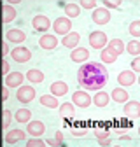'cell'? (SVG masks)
I'll list each match as a JSON object with an SVG mask.
<instances>
[{
    "label": "cell",
    "instance_id": "28",
    "mask_svg": "<svg viewBox=\"0 0 140 147\" xmlns=\"http://www.w3.org/2000/svg\"><path fill=\"white\" fill-rule=\"evenodd\" d=\"M126 53L128 54H131V56H140V42L137 40V39H133V40H130L128 44H126Z\"/></svg>",
    "mask_w": 140,
    "mask_h": 147
},
{
    "label": "cell",
    "instance_id": "9",
    "mask_svg": "<svg viewBox=\"0 0 140 147\" xmlns=\"http://www.w3.org/2000/svg\"><path fill=\"white\" fill-rule=\"evenodd\" d=\"M32 25H33V30H37V32H47L49 28H52V23L47 20V18L46 16H42V14H37V16H35L33 18V20H32Z\"/></svg>",
    "mask_w": 140,
    "mask_h": 147
},
{
    "label": "cell",
    "instance_id": "1",
    "mask_svg": "<svg viewBox=\"0 0 140 147\" xmlns=\"http://www.w3.org/2000/svg\"><path fill=\"white\" fill-rule=\"evenodd\" d=\"M109 74L102 63L88 61L77 70V82L84 91H102V88L107 84Z\"/></svg>",
    "mask_w": 140,
    "mask_h": 147
},
{
    "label": "cell",
    "instance_id": "2",
    "mask_svg": "<svg viewBox=\"0 0 140 147\" xmlns=\"http://www.w3.org/2000/svg\"><path fill=\"white\" fill-rule=\"evenodd\" d=\"M90 46L93 49H105L109 46V37L105 32H91L90 33Z\"/></svg>",
    "mask_w": 140,
    "mask_h": 147
},
{
    "label": "cell",
    "instance_id": "24",
    "mask_svg": "<svg viewBox=\"0 0 140 147\" xmlns=\"http://www.w3.org/2000/svg\"><path fill=\"white\" fill-rule=\"evenodd\" d=\"M109 102H110V95L105 93V91H96L95 96H93V103L96 107H107Z\"/></svg>",
    "mask_w": 140,
    "mask_h": 147
},
{
    "label": "cell",
    "instance_id": "42",
    "mask_svg": "<svg viewBox=\"0 0 140 147\" xmlns=\"http://www.w3.org/2000/svg\"><path fill=\"white\" fill-rule=\"evenodd\" d=\"M98 144H100V145H103V147H109V145H110V140H109V138H105V140H98Z\"/></svg>",
    "mask_w": 140,
    "mask_h": 147
},
{
    "label": "cell",
    "instance_id": "38",
    "mask_svg": "<svg viewBox=\"0 0 140 147\" xmlns=\"http://www.w3.org/2000/svg\"><path fill=\"white\" fill-rule=\"evenodd\" d=\"M107 137H109V131H107V130H98V131H96V138H98V140H105Z\"/></svg>",
    "mask_w": 140,
    "mask_h": 147
},
{
    "label": "cell",
    "instance_id": "27",
    "mask_svg": "<svg viewBox=\"0 0 140 147\" xmlns=\"http://www.w3.org/2000/svg\"><path fill=\"white\" fill-rule=\"evenodd\" d=\"M40 105H44V107H47V109H56V107H60L58 98H56L55 95H51V93L40 96Z\"/></svg>",
    "mask_w": 140,
    "mask_h": 147
},
{
    "label": "cell",
    "instance_id": "44",
    "mask_svg": "<svg viewBox=\"0 0 140 147\" xmlns=\"http://www.w3.org/2000/svg\"><path fill=\"white\" fill-rule=\"evenodd\" d=\"M138 135H140V128H138Z\"/></svg>",
    "mask_w": 140,
    "mask_h": 147
},
{
    "label": "cell",
    "instance_id": "18",
    "mask_svg": "<svg viewBox=\"0 0 140 147\" xmlns=\"http://www.w3.org/2000/svg\"><path fill=\"white\" fill-rule=\"evenodd\" d=\"M49 93L55 95L56 98H58V96H63V95L68 93V84L63 82V81H55V82L49 86Z\"/></svg>",
    "mask_w": 140,
    "mask_h": 147
},
{
    "label": "cell",
    "instance_id": "13",
    "mask_svg": "<svg viewBox=\"0 0 140 147\" xmlns=\"http://www.w3.org/2000/svg\"><path fill=\"white\" fill-rule=\"evenodd\" d=\"M70 60L74 63H86L90 60V51L86 47H77L74 51H70Z\"/></svg>",
    "mask_w": 140,
    "mask_h": 147
},
{
    "label": "cell",
    "instance_id": "41",
    "mask_svg": "<svg viewBox=\"0 0 140 147\" xmlns=\"http://www.w3.org/2000/svg\"><path fill=\"white\" fill-rule=\"evenodd\" d=\"M7 98H9V88H7V86H5V88H4V89H2V100H4V102H5V100H7Z\"/></svg>",
    "mask_w": 140,
    "mask_h": 147
},
{
    "label": "cell",
    "instance_id": "20",
    "mask_svg": "<svg viewBox=\"0 0 140 147\" xmlns=\"http://www.w3.org/2000/svg\"><path fill=\"white\" fill-rule=\"evenodd\" d=\"M117 56H119V54H117L110 46H107L105 49H102V53H100V60H102V63H114V61L117 60Z\"/></svg>",
    "mask_w": 140,
    "mask_h": 147
},
{
    "label": "cell",
    "instance_id": "26",
    "mask_svg": "<svg viewBox=\"0 0 140 147\" xmlns=\"http://www.w3.org/2000/svg\"><path fill=\"white\" fill-rule=\"evenodd\" d=\"M25 76H26V79H28L30 82H33V84H37V82H42V81H44V74H42L39 68H30V70L25 74Z\"/></svg>",
    "mask_w": 140,
    "mask_h": 147
},
{
    "label": "cell",
    "instance_id": "30",
    "mask_svg": "<svg viewBox=\"0 0 140 147\" xmlns=\"http://www.w3.org/2000/svg\"><path fill=\"white\" fill-rule=\"evenodd\" d=\"M55 135H56V137L47 138L46 144H47V145H52V147H61V145H63V133L58 131V133H55Z\"/></svg>",
    "mask_w": 140,
    "mask_h": 147
},
{
    "label": "cell",
    "instance_id": "43",
    "mask_svg": "<svg viewBox=\"0 0 140 147\" xmlns=\"http://www.w3.org/2000/svg\"><path fill=\"white\" fill-rule=\"evenodd\" d=\"M137 82H138V84H140V76H138V77H137Z\"/></svg>",
    "mask_w": 140,
    "mask_h": 147
},
{
    "label": "cell",
    "instance_id": "6",
    "mask_svg": "<svg viewBox=\"0 0 140 147\" xmlns=\"http://www.w3.org/2000/svg\"><path fill=\"white\" fill-rule=\"evenodd\" d=\"M72 103L75 107H81V109H88L91 103H93V98L90 96V93H84V91H75L72 95Z\"/></svg>",
    "mask_w": 140,
    "mask_h": 147
},
{
    "label": "cell",
    "instance_id": "34",
    "mask_svg": "<svg viewBox=\"0 0 140 147\" xmlns=\"http://www.w3.org/2000/svg\"><path fill=\"white\" fill-rule=\"evenodd\" d=\"M122 2H119V0H105L103 2V7L105 9H119Z\"/></svg>",
    "mask_w": 140,
    "mask_h": 147
},
{
    "label": "cell",
    "instance_id": "15",
    "mask_svg": "<svg viewBox=\"0 0 140 147\" xmlns=\"http://www.w3.org/2000/svg\"><path fill=\"white\" fill-rule=\"evenodd\" d=\"M117 81H119V84L122 88H128V86H131V84L137 82V76H135L133 70H122L117 76Z\"/></svg>",
    "mask_w": 140,
    "mask_h": 147
},
{
    "label": "cell",
    "instance_id": "45",
    "mask_svg": "<svg viewBox=\"0 0 140 147\" xmlns=\"http://www.w3.org/2000/svg\"><path fill=\"white\" fill-rule=\"evenodd\" d=\"M114 147H121V145H114Z\"/></svg>",
    "mask_w": 140,
    "mask_h": 147
},
{
    "label": "cell",
    "instance_id": "3",
    "mask_svg": "<svg viewBox=\"0 0 140 147\" xmlns=\"http://www.w3.org/2000/svg\"><path fill=\"white\" fill-rule=\"evenodd\" d=\"M52 30H55V35H63L65 37L72 32V21H70L67 16L56 18V21L52 23Z\"/></svg>",
    "mask_w": 140,
    "mask_h": 147
},
{
    "label": "cell",
    "instance_id": "4",
    "mask_svg": "<svg viewBox=\"0 0 140 147\" xmlns=\"http://www.w3.org/2000/svg\"><path fill=\"white\" fill-rule=\"evenodd\" d=\"M16 98H18V102L20 103H30L33 98H35V89H33V86H21V88H18V93H16Z\"/></svg>",
    "mask_w": 140,
    "mask_h": 147
},
{
    "label": "cell",
    "instance_id": "35",
    "mask_svg": "<svg viewBox=\"0 0 140 147\" xmlns=\"http://www.w3.org/2000/svg\"><path fill=\"white\" fill-rule=\"evenodd\" d=\"M81 5V9H96V2H95V0H82V2L79 4Z\"/></svg>",
    "mask_w": 140,
    "mask_h": 147
},
{
    "label": "cell",
    "instance_id": "12",
    "mask_svg": "<svg viewBox=\"0 0 140 147\" xmlns=\"http://www.w3.org/2000/svg\"><path fill=\"white\" fill-rule=\"evenodd\" d=\"M25 77L26 76H25V74H21V72H11L9 76L5 77V86L7 88H21Z\"/></svg>",
    "mask_w": 140,
    "mask_h": 147
},
{
    "label": "cell",
    "instance_id": "37",
    "mask_svg": "<svg viewBox=\"0 0 140 147\" xmlns=\"http://www.w3.org/2000/svg\"><path fill=\"white\" fill-rule=\"evenodd\" d=\"M2 74H4L5 77L11 74V65H9V61H7V60H4V61H2Z\"/></svg>",
    "mask_w": 140,
    "mask_h": 147
},
{
    "label": "cell",
    "instance_id": "31",
    "mask_svg": "<svg viewBox=\"0 0 140 147\" xmlns=\"http://www.w3.org/2000/svg\"><path fill=\"white\" fill-rule=\"evenodd\" d=\"M2 117H4V121H2V128H4V130H7L9 124H11V121H12V112H11L9 109H4V110H2Z\"/></svg>",
    "mask_w": 140,
    "mask_h": 147
},
{
    "label": "cell",
    "instance_id": "17",
    "mask_svg": "<svg viewBox=\"0 0 140 147\" xmlns=\"http://www.w3.org/2000/svg\"><path fill=\"white\" fill-rule=\"evenodd\" d=\"M58 112H60V117H63V119H74L75 117V105L70 102H65L58 107Z\"/></svg>",
    "mask_w": 140,
    "mask_h": 147
},
{
    "label": "cell",
    "instance_id": "16",
    "mask_svg": "<svg viewBox=\"0 0 140 147\" xmlns=\"http://www.w3.org/2000/svg\"><path fill=\"white\" fill-rule=\"evenodd\" d=\"M5 40L7 42H14V44H21L26 40V33L20 28H14V30H9L5 33Z\"/></svg>",
    "mask_w": 140,
    "mask_h": 147
},
{
    "label": "cell",
    "instance_id": "7",
    "mask_svg": "<svg viewBox=\"0 0 140 147\" xmlns=\"http://www.w3.org/2000/svg\"><path fill=\"white\" fill-rule=\"evenodd\" d=\"M91 20H93V23H96V25H107V23L110 21V11L105 9V7H102V9L98 7V9L93 11Z\"/></svg>",
    "mask_w": 140,
    "mask_h": 147
},
{
    "label": "cell",
    "instance_id": "32",
    "mask_svg": "<svg viewBox=\"0 0 140 147\" xmlns=\"http://www.w3.org/2000/svg\"><path fill=\"white\" fill-rule=\"evenodd\" d=\"M128 32H130L131 37H140V20L131 21L130 26H128Z\"/></svg>",
    "mask_w": 140,
    "mask_h": 147
},
{
    "label": "cell",
    "instance_id": "21",
    "mask_svg": "<svg viewBox=\"0 0 140 147\" xmlns=\"http://www.w3.org/2000/svg\"><path fill=\"white\" fill-rule=\"evenodd\" d=\"M25 137H26V131H23V130H11L5 133V142L7 144H18V142L25 140Z\"/></svg>",
    "mask_w": 140,
    "mask_h": 147
},
{
    "label": "cell",
    "instance_id": "29",
    "mask_svg": "<svg viewBox=\"0 0 140 147\" xmlns=\"http://www.w3.org/2000/svg\"><path fill=\"white\" fill-rule=\"evenodd\" d=\"M109 46L117 53V54H122L126 51V46H125V42H122L121 39H112V40H109Z\"/></svg>",
    "mask_w": 140,
    "mask_h": 147
},
{
    "label": "cell",
    "instance_id": "11",
    "mask_svg": "<svg viewBox=\"0 0 140 147\" xmlns=\"http://www.w3.org/2000/svg\"><path fill=\"white\" fill-rule=\"evenodd\" d=\"M122 114H125L126 117H131V119L140 117V102L130 100L128 103H125V107H122Z\"/></svg>",
    "mask_w": 140,
    "mask_h": 147
},
{
    "label": "cell",
    "instance_id": "10",
    "mask_svg": "<svg viewBox=\"0 0 140 147\" xmlns=\"http://www.w3.org/2000/svg\"><path fill=\"white\" fill-rule=\"evenodd\" d=\"M26 133L32 135V137L40 138V137L46 133V124H44L42 121H30L28 126H26Z\"/></svg>",
    "mask_w": 140,
    "mask_h": 147
},
{
    "label": "cell",
    "instance_id": "36",
    "mask_svg": "<svg viewBox=\"0 0 140 147\" xmlns=\"http://www.w3.org/2000/svg\"><path fill=\"white\" fill-rule=\"evenodd\" d=\"M131 70L137 72V74H140V56H137V58L131 60Z\"/></svg>",
    "mask_w": 140,
    "mask_h": 147
},
{
    "label": "cell",
    "instance_id": "40",
    "mask_svg": "<svg viewBox=\"0 0 140 147\" xmlns=\"http://www.w3.org/2000/svg\"><path fill=\"white\" fill-rule=\"evenodd\" d=\"M72 133H74L75 137H81V135H84V133H86V130H81V128H74Z\"/></svg>",
    "mask_w": 140,
    "mask_h": 147
},
{
    "label": "cell",
    "instance_id": "19",
    "mask_svg": "<svg viewBox=\"0 0 140 147\" xmlns=\"http://www.w3.org/2000/svg\"><path fill=\"white\" fill-rule=\"evenodd\" d=\"M116 103H128L130 102V93H126L125 88H116L112 89V96H110Z\"/></svg>",
    "mask_w": 140,
    "mask_h": 147
},
{
    "label": "cell",
    "instance_id": "23",
    "mask_svg": "<svg viewBox=\"0 0 140 147\" xmlns=\"http://www.w3.org/2000/svg\"><path fill=\"white\" fill-rule=\"evenodd\" d=\"M63 7H65L63 11H65V14H67L68 20H74V18L81 16V5H79V4L70 2V4H63Z\"/></svg>",
    "mask_w": 140,
    "mask_h": 147
},
{
    "label": "cell",
    "instance_id": "39",
    "mask_svg": "<svg viewBox=\"0 0 140 147\" xmlns=\"http://www.w3.org/2000/svg\"><path fill=\"white\" fill-rule=\"evenodd\" d=\"M2 54L4 56H7V54H11V49H9V42L5 40L4 44H2Z\"/></svg>",
    "mask_w": 140,
    "mask_h": 147
},
{
    "label": "cell",
    "instance_id": "33",
    "mask_svg": "<svg viewBox=\"0 0 140 147\" xmlns=\"http://www.w3.org/2000/svg\"><path fill=\"white\" fill-rule=\"evenodd\" d=\"M26 147H47V144H46V140H42V138L33 137V138H30V140L26 142Z\"/></svg>",
    "mask_w": 140,
    "mask_h": 147
},
{
    "label": "cell",
    "instance_id": "25",
    "mask_svg": "<svg viewBox=\"0 0 140 147\" xmlns=\"http://www.w3.org/2000/svg\"><path fill=\"white\" fill-rule=\"evenodd\" d=\"M2 11H4V23H11V21H14V18L18 16V9H14L11 4H4V7H2Z\"/></svg>",
    "mask_w": 140,
    "mask_h": 147
},
{
    "label": "cell",
    "instance_id": "14",
    "mask_svg": "<svg viewBox=\"0 0 140 147\" xmlns=\"http://www.w3.org/2000/svg\"><path fill=\"white\" fill-rule=\"evenodd\" d=\"M79 42H81V35L77 33V32H70L68 35H65L63 39H61V44L67 47V49H77V46H79Z\"/></svg>",
    "mask_w": 140,
    "mask_h": 147
},
{
    "label": "cell",
    "instance_id": "22",
    "mask_svg": "<svg viewBox=\"0 0 140 147\" xmlns=\"http://www.w3.org/2000/svg\"><path fill=\"white\" fill-rule=\"evenodd\" d=\"M14 119L18 121V123H30V119H32V112H30V109H26V107H20L14 112Z\"/></svg>",
    "mask_w": 140,
    "mask_h": 147
},
{
    "label": "cell",
    "instance_id": "8",
    "mask_svg": "<svg viewBox=\"0 0 140 147\" xmlns=\"http://www.w3.org/2000/svg\"><path fill=\"white\" fill-rule=\"evenodd\" d=\"M39 46L46 51H52L58 47V37L52 35V33H44L40 39H39Z\"/></svg>",
    "mask_w": 140,
    "mask_h": 147
},
{
    "label": "cell",
    "instance_id": "5",
    "mask_svg": "<svg viewBox=\"0 0 140 147\" xmlns=\"http://www.w3.org/2000/svg\"><path fill=\"white\" fill-rule=\"evenodd\" d=\"M11 58H12L16 63H26V61L32 58V51H30L28 47H23V46L14 47V49L11 51Z\"/></svg>",
    "mask_w": 140,
    "mask_h": 147
}]
</instances>
